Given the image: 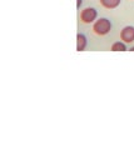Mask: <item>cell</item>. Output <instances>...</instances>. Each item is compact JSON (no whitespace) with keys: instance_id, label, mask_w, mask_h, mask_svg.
<instances>
[{"instance_id":"8","label":"cell","mask_w":134,"mask_h":150,"mask_svg":"<svg viewBox=\"0 0 134 150\" xmlns=\"http://www.w3.org/2000/svg\"><path fill=\"white\" fill-rule=\"evenodd\" d=\"M130 51H134V46H133V48H130Z\"/></svg>"},{"instance_id":"1","label":"cell","mask_w":134,"mask_h":150,"mask_svg":"<svg viewBox=\"0 0 134 150\" xmlns=\"http://www.w3.org/2000/svg\"><path fill=\"white\" fill-rule=\"evenodd\" d=\"M110 29H112V23L105 18H101V19H99V20H96L94 23V25H93L94 33L96 35H100V36L107 35L110 31Z\"/></svg>"},{"instance_id":"3","label":"cell","mask_w":134,"mask_h":150,"mask_svg":"<svg viewBox=\"0 0 134 150\" xmlns=\"http://www.w3.org/2000/svg\"><path fill=\"white\" fill-rule=\"evenodd\" d=\"M121 39L124 43H133L134 41V28L133 26H125L121 31Z\"/></svg>"},{"instance_id":"7","label":"cell","mask_w":134,"mask_h":150,"mask_svg":"<svg viewBox=\"0 0 134 150\" xmlns=\"http://www.w3.org/2000/svg\"><path fill=\"white\" fill-rule=\"evenodd\" d=\"M80 5H82V0H78V4H77V8L79 9L80 8Z\"/></svg>"},{"instance_id":"2","label":"cell","mask_w":134,"mask_h":150,"mask_svg":"<svg viewBox=\"0 0 134 150\" xmlns=\"http://www.w3.org/2000/svg\"><path fill=\"white\" fill-rule=\"evenodd\" d=\"M96 16H98V13L94 8H86L80 13V20L84 23V24H90L93 23Z\"/></svg>"},{"instance_id":"4","label":"cell","mask_w":134,"mask_h":150,"mask_svg":"<svg viewBox=\"0 0 134 150\" xmlns=\"http://www.w3.org/2000/svg\"><path fill=\"white\" fill-rule=\"evenodd\" d=\"M86 46V38L83 34H78L77 35V50L78 51H83Z\"/></svg>"},{"instance_id":"6","label":"cell","mask_w":134,"mask_h":150,"mask_svg":"<svg viewBox=\"0 0 134 150\" xmlns=\"http://www.w3.org/2000/svg\"><path fill=\"white\" fill-rule=\"evenodd\" d=\"M110 50H113V51H125V50H127V46H125V44H124V43L117 41V43H114V44L112 45Z\"/></svg>"},{"instance_id":"5","label":"cell","mask_w":134,"mask_h":150,"mask_svg":"<svg viewBox=\"0 0 134 150\" xmlns=\"http://www.w3.org/2000/svg\"><path fill=\"white\" fill-rule=\"evenodd\" d=\"M121 1L122 0H100V4L107 9H115L121 4Z\"/></svg>"}]
</instances>
